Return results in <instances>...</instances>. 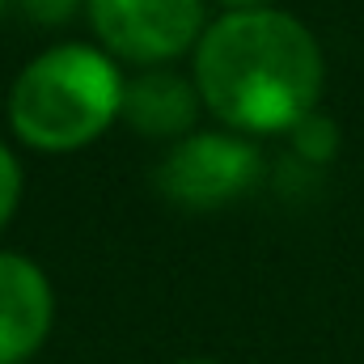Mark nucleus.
<instances>
[{
  "label": "nucleus",
  "mask_w": 364,
  "mask_h": 364,
  "mask_svg": "<svg viewBox=\"0 0 364 364\" xmlns=\"http://www.w3.org/2000/svg\"><path fill=\"white\" fill-rule=\"evenodd\" d=\"M326 85L322 43L284 9L220 13L195 47V90L225 132L288 136L318 110Z\"/></svg>",
  "instance_id": "1"
},
{
  "label": "nucleus",
  "mask_w": 364,
  "mask_h": 364,
  "mask_svg": "<svg viewBox=\"0 0 364 364\" xmlns=\"http://www.w3.org/2000/svg\"><path fill=\"white\" fill-rule=\"evenodd\" d=\"M288 140H292V157H296V161H305V166H326V161H335L343 136H339V123H335L331 114L314 110V114H305V119L288 132Z\"/></svg>",
  "instance_id": "7"
},
{
  "label": "nucleus",
  "mask_w": 364,
  "mask_h": 364,
  "mask_svg": "<svg viewBox=\"0 0 364 364\" xmlns=\"http://www.w3.org/2000/svg\"><path fill=\"white\" fill-rule=\"evenodd\" d=\"M182 364H216V360H182Z\"/></svg>",
  "instance_id": "11"
},
{
  "label": "nucleus",
  "mask_w": 364,
  "mask_h": 364,
  "mask_svg": "<svg viewBox=\"0 0 364 364\" xmlns=\"http://www.w3.org/2000/svg\"><path fill=\"white\" fill-rule=\"evenodd\" d=\"M229 13H246V9H272V0H220Z\"/></svg>",
  "instance_id": "10"
},
{
  "label": "nucleus",
  "mask_w": 364,
  "mask_h": 364,
  "mask_svg": "<svg viewBox=\"0 0 364 364\" xmlns=\"http://www.w3.org/2000/svg\"><path fill=\"white\" fill-rule=\"evenodd\" d=\"M127 81L119 60L90 43L38 51L9 90L13 136L34 153H77L123 119Z\"/></svg>",
  "instance_id": "2"
},
{
  "label": "nucleus",
  "mask_w": 364,
  "mask_h": 364,
  "mask_svg": "<svg viewBox=\"0 0 364 364\" xmlns=\"http://www.w3.org/2000/svg\"><path fill=\"white\" fill-rule=\"evenodd\" d=\"M17 4L38 26H64V21H73L85 9V0H17Z\"/></svg>",
  "instance_id": "9"
},
{
  "label": "nucleus",
  "mask_w": 364,
  "mask_h": 364,
  "mask_svg": "<svg viewBox=\"0 0 364 364\" xmlns=\"http://www.w3.org/2000/svg\"><path fill=\"white\" fill-rule=\"evenodd\" d=\"M4 4H9V0H0V13H4Z\"/></svg>",
  "instance_id": "12"
},
{
  "label": "nucleus",
  "mask_w": 364,
  "mask_h": 364,
  "mask_svg": "<svg viewBox=\"0 0 364 364\" xmlns=\"http://www.w3.org/2000/svg\"><path fill=\"white\" fill-rule=\"evenodd\" d=\"M55 292L47 272L13 250H0V364H26L51 335Z\"/></svg>",
  "instance_id": "5"
},
{
  "label": "nucleus",
  "mask_w": 364,
  "mask_h": 364,
  "mask_svg": "<svg viewBox=\"0 0 364 364\" xmlns=\"http://www.w3.org/2000/svg\"><path fill=\"white\" fill-rule=\"evenodd\" d=\"M21 191H26L21 161H17V153L0 140V229L13 220V212H17V203H21Z\"/></svg>",
  "instance_id": "8"
},
{
  "label": "nucleus",
  "mask_w": 364,
  "mask_h": 364,
  "mask_svg": "<svg viewBox=\"0 0 364 364\" xmlns=\"http://www.w3.org/2000/svg\"><path fill=\"white\" fill-rule=\"evenodd\" d=\"M263 178V153L255 140L237 132H191L170 144V153L157 166V186L166 199L191 212H212Z\"/></svg>",
  "instance_id": "4"
},
{
  "label": "nucleus",
  "mask_w": 364,
  "mask_h": 364,
  "mask_svg": "<svg viewBox=\"0 0 364 364\" xmlns=\"http://www.w3.org/2000/svg\"><path fill=\"white\" fill-rule=\"evenodd\" d=\"M85 13L102 51L140 68H166L208 30V0H85Z\"/></svg>",
  "instance_id": "3"
},
{
  "label": "nucleus",
  "mask_w": 364,
  "mask_h": 364,
  "mask_svg": "<svg viewBox=\"0 0 364 364\" xmlns=\"http://www.w3.org/2000/svg\"><path fill=\"white\" fill-rule=\"evenodd\" d=\"M199 90L170 68H144L140 77L127 81L123 93V119L149 136V140H182L195 132L199 119Z\"/></svg>",
  "instance_id": "6"
}]
</instances>
